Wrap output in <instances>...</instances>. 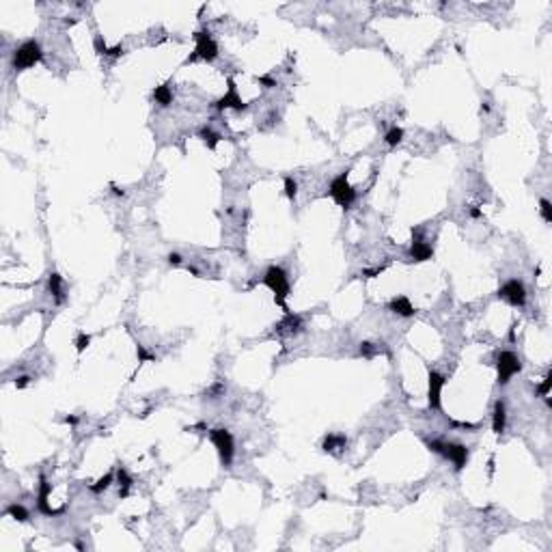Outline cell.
I'll return each instance as SVG.
<instances>
[{"label":"cell","mask_w":552,"mask_h":552,"mask_svg":"<svg viewBox=\"0 0 552 552\" xmlns=\"http://www.w3.org/2000/svg\"><path fill=\"white\" fill-rule=\"evenodd\" d=\"M93 48H95L97 54H106V57H108V46H106V41H104L102 35H95V39H93Z\"/></svg>","instance_id":"28"},{"label":"cell","mask_w":552,"mask_h":552,"mask_svg":"<svg viewBox=\"0 0 552 552\" xmlns=\"http://www.w3.org/2000/svg\"><path fill=\"white\" fill-rule=\"evenodd\" d=\"M263 285L268 287L272 294H274V302L285 311V315L291 313L287 308V296H289V281H287V274H285L283 268L278 265H272V268L265 270V276H263Z\"/></svg>","instance_id":"1"},{"label":"cell","mask_w":552,"mask_h":552,"mask_svg":"<svg viewBox=\"0 0 552 552\" xmlns=\"http://www.w3.org/2000/svg\"><path fill=\"white\" fill-rule=\"evenodd\" d=\"M41 59H43V52H41L39 41L28 39V41H24L20 48H15L11 65H13L15 71H24V69H28V67L41 63Z\"/></svg>","instance_id":"2"},{"label":"cell","mask_w":552,"mask_h":552,"mask_svg":"<svg viewBox=\"0 0 552 552\" xmlns=\"http://www.w3.org/2000/svg\"><path fill=\"white\" fill-rule=\"evenodd\" d=\"M169 263L171 265H179V263H182V255H179V252H171V255H169Z\"/></svg>","instance_id":"35"},{"label":"cell","mask_w":552,"mask_h":552,"mask_svg":"<svg viewBox=\"0 0 552 552\" xmlns=\"http://www.w3.org/2000/svg\"><path fill=\"white\" fill-rule=\"evenodd\" d=\"M550 384H552V375L548 373L544 377V382L539 384L537 386V395H542V397H548V393H550Z\"/></svg>","instance_id":"30"},{"label":"cell","mask_w":552,"mask_h":552,"mask_svg":"<svg viewBox=\"0 0 552 552\" xmlns=\"http://www.w3.org/2000/svg\"><path fill=\"white\" fill-rule=\"evenodd\" d=\"M300 328H302V319L298 317V315L287 313V315H285V319L276 326V330L278 332H298Z\"/></svg>","instance_id":"16"},{"label":"cell","mask_w":552,"mask_h":552,"mask_svg":"<svg viewBox=\"0 0 552 552\" xmlns=\"http://www.w3.org/2000/svg\"><path fill=\"white\" fill-rule=\"evenodd\" d=\"M48 289H50V294L54 296V300H57L59 305L65 300V296H63V278H61L57 272H52V274H50V278H48Z\"/></svg>","instance_id":"15"},{"label":"cell","mask_w":552,"mask_h":552,"mask_svg":"<svg viewBox=\"0 0 552 552\" xmlns=\"http://www.w3.org/2000/svg\"><path fill=\"white\" fill-rule=\"evenodd\" d=\"M328 194L334 198V203H337L339 207H343V209L352 207V203L356 201V190L350 185V182H347V171H343L339 177L332 179Z\"/></svg>","instance_id":"5"},{"label":"cell","mask_w":552,"mask_h":552,"mask_svg":"<svg viewBox=\"0 0 552 552\" xmlns=\"http://www.w3.org/2000/svg\"><path fill=\"white\" fill-rule=\"evenodd\" d=\"M470 216H475V218H479V216H481V212H479V209H470Z\"/></svg>","instance_id":"38"},{"label":"cell","mask_w":552,"mask_h":552,"mask_svg":"<svg viewBox=\"0 0 552 552\" xmlns=\"http://www.w3.org/2000/svg\"><path fill=\"white\" fill-rule=\"evenodd\" d=\"M361 354L365 358H373L377 354V347L373 343H369V341H365V343H361Z\"/></svg>","instance_id":"29"},{"label":"cell","mask_w":552,"mask_h":552,"mask_svg":"<svg viewBox=\"0 0 552 552\" xmlns=\"http://www.w3.org/2000/svg\"><path fill=\"white\" fill-rule=\"evenodd\" d=\"M201 138H203V142L207 145V149H212V151H214L216 147H218V142H220V136L216 134V132H212L209 127H203V129H201Z\"/></svg>","instance_id":"21"},{"label":"cell","mask_w":552,"mask_h":552,"mask_svg":"<svg viewBox=\"0 0 552 552\" xmlns=\"http://www.w3.org/2000/svg\"><path fill=\"white\" fill-rule=\"evenodd\" d=\"M384 270H386V265H380V268H373V270H363V276L365 278H373V276H380Z\"/></svg>","instance_id":"31"},{"label":"cell","mask_w":552,"mask_h":552,"mask_svg":"<svg viewBox=\"0 0 552 552\" xmlns=\"http://www.w3.org/2000/svg\"><path fill=\"white\" fill-rule=\"evenodd\" d=\"M505 423H507V410H505V404L503 401H496L494 406V417H492V429L496 436L505 431Z\"/></svg>","instance_id":"14"},{"label":"cell","mask_w":552,"mask_h":552,"mask_svg":"<svg viewBox=\"0 0 552 552\" xmlns=\"http://www.w3.org/2000/svg\"><path fill=\"white\" fill-rule=\"evenodd\" d=\"M110 483H113V473H106V475H104L97 483H93V486H89V490H91L93 494H102L104 490H108Z\"/></svg>","instance_id":"23"},{"label":"cell","mask_w":552,"mask_h":552,"mask_svg":"<svg viewBox=\"0 0 552 552\" xmlns=\"http://www.w3.org/2000/svg\"><path fill=\"white\" fill-rule=\"evenodd\" d=\"M89 343H91L89 334H86V332H78V337H76V352H78V354H82L86 347H89Z\"/></svg>","instance_id":"26"},{"label":"cell","mask_w":552,"mask_h":552,"mask_svg":"<svg viewBox=\"0 0 552 552\" xmlns=\"http://www.w3.org/2000/svg\"><path fill=\"white\" fill-rule=\"evenodd\" d=\"M285 194H287L289 201H296V194H298V184H296L291 177H285Z\"/></svg>","instance_id":"25"},{"label":"cell","mask_w":552,"mask_h":552,"mask_svg":"<svg viewBox=\"0 0 552 552\" xmlns=\"http://www.w3.org/2000/svg\"><path fill=\"white\" fill-rule=\"evenodd\" d=\"M28 382H30V375H20V377H15V386H17V388L28 386Z\"/></svg>","instance_id":"33"},{"label":"cell","mask_w":552,"mask_h":552,"mask_svg":"<svg viewBox=\"0 0 552 552\" xmlns=\"http://www.w3.org/2000/svg\"><path fill=\"white\" fill-rule=\"evenodd\" d=\"M496 369H498V384H507L516 373H520L522 363L513 352H500L496 358Z\"/></svg>","instance_id":"7"},{"label":"cell","mask_w":552,"mask_h":552,"mask_svg":"<svg viewBox=\"0 0 552 552\" xmlns=\"http://www.w3.org/2000/svg\"><path fill=\"white\" fill-rule=\"evenodd\" d=\"M388 311L401 315V317H412V315L417 313V311H414V307H412V302L408 300L406 296H397V298H393V300L388 302Z\"/></svg>","instance_id":"12"},{"label":"cell","mask_w":552,"mask_h":552,"mask_svg":"<svg viewBox=\"0 0 552 552\" xmlns=\"http://www.w3.org/2000/svg\"><path fill=\"white\" fill-rule=\"evenodd\" d=\"M153 99L160 104V106H171L173 104V91L169 84H160L153 89Z\"/></svg>","instance_id":"17"},{"label":"cell","mask_w":552,"mask_h":552,"mask_svg":"<svg viewBox=\"0 0 552 552\" xmlns=\"http://www.w3.org/2000/svg\"><path fill=\"white\" fill-rule=\"evenodd\" d=\"M113 192H115L117 196H123V194H125V192H123L121 188H117V185H113Z\"/></svg>","instance_id":"37"},{"label":"cell","mask_w":552,"mask_h":552,"mask_svg":"<svg viewBox=\"0 0 552 552\" xmlns=\"http://www.w3.org/2000/svg\"><path fill=\"white\" fill-rule=\"evenodd\" d=\"M123 54H125V48H123V46L108 48V57H123Z\"/></svg>","instance_id":"32"},{"label":"cell","mask_w":552,"mask_h":552,"mask_svg":"<svg viewBox=\"0 0 552 552\" xmlns=\"http://www.w3.org/2000/svg\"><path fill=\"white\" fill-rule=\"evenodd\" d=\"M48 494H50V483L48 479L41 475L39 479V498H37V507H39L41 513H46V516H61L63 513V509H52V507L48 505Z\"/></svg>","instance_id":"11"},{"label":"cell","mask_w":552,"mask_h":552,"mask_svg":"<svg viewBox=\"0 0 552 552\" xmlns=\"http://www.w3.org/2000/svg\"><path fill=\"white\" fill-rule=\"evenodd\" d=\"M117 479H119V486H121V496L123 498H125L127 496V492H129V488H132V477L127 475V470L123 468V466H119V470H117Z\"/></svg>","instance_id":"19"},{"label":"cell","mask_w":552,"mask_h":552,"mask_svg":"<svg viewBox=\"0 0 552 552\" xmlns=\"http://www.w3.org/2000/svg\"><path fill=\"white\" fill-rule=\"evenodd\" d=\"M136 354H138V363H153L156 361V356L149 354V352L145 350V345H136Z\"/></svg>","instance_id":"27"},{"label":"cell","mask_w":552,"mask_h":552,"mask_svg":"<svg viewBox=\"0 0 552 552\" xmlns=\"http://www.w3.org/2000/svg\"><path fill=\"white\" fill-rule=\"evenodd\" d=\"M410 257H412V261H429L433 257V248L429 244H425V242L417 240V242H412V246H410Z\"/></svg>","instance_id":"13"},{"label":"cell","mask_w":552,"mask_h":552,"mask_svg":"<svg viewBox=\"0 0 552 552\" xmlns=\"http://www.w3.org/2000/svg\"><path fill=\"white\" fill-rule=\"evenodd\" d=\"M427 446H429L433 453H438V455H442V457H446V460L453 462L455 470H462L464 466H466V462H468V446H464V444L440 442V440H433V442H429Z\"/></svg>","instance_id":"4"},{"label":"cell","mask_w":552,"mask_h":552,"mask_svg":"<svg viewBox=\"0 0 552 552\" xmlns=\"http://www.w3.org/2000/svg\"><path fill=\"white\" fill-rule=\"evenodd\" d=\"M444 375H440L438 371H429V408L431 410H440V395L444 388Z\"/></svg>","instance_id":"10"},{"label":"cell","mask_w":552,"mask_h":552,"mask_svg":"<svg viewBox=\"0 0 552 552\" xmlns=\"http://www.w3.org/2000/svg\"><path fill=\"white\" fill-rule=\"evenodd\" d=\"M401 138H404V129L401 127H390L388 132H386V136H384V140H386V145L388 147H397L401 142Z\"/></svg>","instance_id":"22"},{"label":"cell","mask_w":552,"mask_h":552,"mask_svg":"<svg viewBox=\"0 0 552 552\" xmlns=\"http://www.w3.org/2000/svg\"><path fill=\"white\" fill-rule=\"evenodd\" d=\"M345 444H347L345 436H341V433H328L324 440V451L326 453H332V451H337V449H343Z\"/></svg>","instance_id":"18"},{"label":"cell","mask_w":552,"mask_h":552,"mask_svg":"<svg viewBox=\"0 0 552 552\" xmlns=\"http://www.w3.org/2000/svg\"><path fill=\"white\" fill-rule=\"evenodd\" d=\"M259 82L265 84L268 89H272V86H276V80H272L270 76H259Z\"/></svg>","instance_id":"34"},{"label":"cell","mask_w":552,"mask_h":552,"mask_svg":"<svg viewBox=\"0 0 552 552\" xmlns=\"http://www.w3.org/2000/svg\"><path fill=\"white\" fill-rule=\"evenodd\" d=\"M209 440H212L214 446H216V451H218L222 466H231L233 453H235L233 436H231V433H229L227 429H212V431H209Z\"/></svg>","instance_id":"6"},{"label":"cell","mask_w":552,"mask_h":552,"mask_svg":"<svg viewBox=\"0 0 552 552\" xmlns=\"http://www.w3.org/2000/svg\"><path fill=\"white\" fill-rule=\"evenodd\" d=\"M7 516L17 520V522H26V520H28V509H26V507H22V505H17V503H13V505L7 507Z\"/></svg>","instance_id":"20"},{"label":"cell","mask_w":552,"mask_h":552,"mask_svg":"<svg viewBox=\"0 0 552 552\" xmlns=\"http://www.w3.org/2000/svg\"><path fill=\"white\" fill-rule=\"evenodd\" d=\"M194 43H196L194 52L185 59V65L194 63V61H198V59L214 61L216 57H218V46H216V41L212 39L209 30H196V33H194Z\"/></svg>","instance_id":"3"},{"label":"cell","mask_w":552,"mask_h":552,"mask_svg":"<svg viewBox=\"0 0 552 552\" xmlns=\"http://www.w3.org/2000/svg\"><path fill=\"white\" fill-rule=\"evenodd\" d=\"M498 296L503 298V300H507L511 307H524L526 305V289L522 281H518V278H511V281H507L503 287H500Z\"/></svg>","instance_id":"8"},{"label":"cell","mask_w":552,"mask_h":552,"mask_svg":"<svg viewBox=\"0 0 552 552\" xmlns=\"http://www.w3.org/2000/svg\"><path fill=\"white\" fill-rule=\"evenodd\" d=\"M539 212H542V218H544L546 225H550L552 222V205H550L548 198H542V201H539Z\"/></svg>","instance_id":"24"},{"label":"cell","mask_w":552,"mask_h":552,"mask_svg":"<svg viewBox=\"0 0 552 552\" xmlns=\"http://www.w3.org/2000/svg\"><path fill=\"white\" fill-rule=\"evenodd\" d=\"M65 423H69V425H76V423H78V419H76V417H67V419H65Z\"/></svg>","instance_id":"36"},{"label":"cell","mask_w":552,"mask_h":552,"mask_svg":"<svg viewBox=\"0 0 552 552\" xmlns=\"http://www.w3.org/2000/svg\"><path fill=\"white\" fill-rule=\"evenodd\" d=\"M227 82H229V91H227V95H225V97H220L218 102H216V108H218V110L233 108V110H238V113H242V110H246V104L242 102V97L238 95V86H235V80H233V78H229Z\"/></svg>","instance_id":"9"}]
</instances>
